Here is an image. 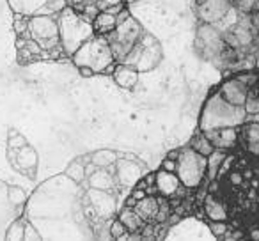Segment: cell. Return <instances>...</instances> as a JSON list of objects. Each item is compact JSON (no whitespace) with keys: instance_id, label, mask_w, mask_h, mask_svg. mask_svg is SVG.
I'll return each instance as SVG.
<instances>
[{"instance_id":"6da1fadb","label":"cell","mask_w":259,"mask_h":241,"mask_svg":"<svg viewBox=\"0 0 259 241\" xmlns=\"http://www.w3.org/2000/svg\"><path fill=\"white\" fill-rule=\"evenodd\" d=\"M15 32L18 37H25L37 44L48 59H59L64 55L57 15H15Z\"/></svg>"},{"instance_id":"7a4b0ae2","label":"cell","mask_w":259,"mask_h":241,"mask_svg":"<svg viewBox=\"0 0 259 241\" xmlns=\"http://www.w3.org/2000/svg\"><path fill=\"white\" fill-rule=\"evenodd\" d=\"M71 62L78 69H91L94 75H112L117 59L112 52L108 37L103 34H94L71 55Z\"/></svg>"},{"instance_id":"3957f363","label":"cell","mask_w":259,"mask_h":241,"mask_svg":"<svg viewBox=\"0 0 259 241\" xmlns=\"http://www.w3.org/2000/svg\"><path fill=\"white\" fill-rule=\"evenodd\" d=\"M248 119V114L243 107H234L219 92V89L206 100L199 117V130L211 131L217 128L226 126H241Z\"/></svg>"},{"instance_id":"277c9868","label":"cell","mask_w":259,"mask_h":241,"mask_svg":"<svg viewBox=\"0 0 259 241\" xmlns=\"http://www.w3.org/2000/svg\"><path fill=\"white\" fill-rule=\"evenodd\" d=\"M59 30H61V43L66 57H71L87 39L94 36L93 22L85 20L78 11L66 6L61 13L57 15Z\"/></svg>"},{"instance_id":"5b68a950","label":"cell","mask_w":259,"mask_h":241,"mask_svg":"<svg viewBox=\"0 0 259 241\" xmlns=\"http://www.w3.org/2000/svg\"><path fill=\"white\" fill-rule=\"evenodd\" d=\"M176 174L185 190H197L208 174V156L197 153L192 146L178 149Z\"/></svg>"},{"instance_id":"8992f818","label":"cell","mask_w":259,"mask_h":241,"mask_svg":"<svg viewBox=\"0 0 259 241\" xmlns=\"http://www.w3.org/2000/svg\"><path fill=\"white\" fill-rule=\"evenodd\" d=\"M142 27L134 16H130L126 9H122V13L119 15V22L115 25V29L110 34H107L108 43L112 46L117 62H121L130 52L137 46V43L142 37Z\"/></svg>"},{"instance_id":"52a82bcc","label":"cell","mask_w":259,"mask_h":241,"mask_svg":"<svg viewBox=\"0 0 259 241\" xmlns=\"http://www.w3.org/2000/svg\"><path fill=\"white\" fill-rule=\"evenodd\" d=\"M226 48L227 43L219 25L199 23L197 32H195V50L204 61H217V59L220 61Z\"/></svg>"},{"instance_id":"ba28073f","label":"cell","mask_w":259,"mask_h":241,"mask_svg":"<svg viewBox=\"0 0 259 241\" xmlns=\"http://www.w3.org/2000/svg\"><path fill=\"white\" fill-rule=\"evenodd\" d=\"M83 211L91 220L112 222L117 211V199L112 194V190L89 188L83 197Z\"/></svg>"},{"instance_id":"9c48e42d","label":"cell","mask_w":259,"mask_h":241,"mask_svg":"<svg viewBox=\"0 0 259 241\" xmlns=\"http://www.w3.org/2000/svg\"><path fill=\"white\" fill-rule=\"evenodd\" d=\"M160 59H162L160 44L156 43L155 37H151L149 34H142L137 46L130 52L121 62L134 66V68H137L141 73H144V71H151L160 62Z\"/></svg>"},{"instance_id":"30bf717a","label":"cell","mask_w":259,"mask_h":241,"mask_svg":"<svg viewBox=\"0 0 259 241\" xmlns=\"http://www.w3.org/2000/svg\"><path fill=\"white\" fill-rule=\"evenodd\" d=\"M233 11V0H197L195 2V15L201 23L220 25Z\"/></svg>"},{"instance_id":"8fae6325","label":"cell","mask_w":259,"mask_h":241,"mask_svg":"<svg viewBox=\"0 0 259 241\" xmlns=\"http://www.w3.org/2000/svg\"><path fill=\"white\" fill-rule=\"evenodd\" d=\"M15 15H59L68 0H8Z\"/></svg>"},{"instance_id":"7c38bea8","label":"cell","mask_w":259,"mask_h":241,"mask_svg":"<svg viewBox=\"0 0 259 241\" xmlns=\"http://www.w3.org/2000/svg\"><path fill=\"white\" fill-rule=\"evenodd\" d=\"M114 176L117 184L132 188L137 186L146 177V169L141 162H135V160H117L114 165Z\"/></svg>"},{"instance_id":"4fadbf2b","label":"cell","mask_w":259,"mask_h":241,"mask_svg":"<svg viewBox=\"0 0 259 241\" xmlns=\"http://www.w3.org/2000/svg\"><path fill=\"white\" fill-rule=\"evenodd\" d=\"M132 206H134L135 211L141 215V218L144 220L146 223H155L156 220H160V218L163 220V215H165V211H167L165 202L160 201V199L153 194H148V195H144V197L137 199Z\"/></svg>"},{"instance_id":"5bb4252c","label":"cell","mask_w":259,"mask_h":241,"mask_svg":"<svg viewBox=\"0 0 259 241\" xmlns=\"http://www.w3.org/2000/svg\"><path fill=\"white\" fill-rule=\"evenodd\" d=\"M219 92L224 96V100H227L234 107H245V101L250 92V87L240 80L238 76H231V78L224 80L219 87Z\"/></svg>"},{"instance_id":"9a60e30c","label":"cell","mask_w":259,"mask_h":241,"mask_svg":"<svg viewBox=\"0 0 259 241\" xmlns=\"http://www.w3.org/2000/svg\"><path fill=\"white\" fill-rule=\"evenodd\" d=\"M183 184H181L180 177L174 170H165L160 169L155 174V191L162 199H174L181 194L183 190Z\"/></svg>"},{"instance_id":"2e32d148","label":"cell","mask_w":259,"mask_h":241,"mask_svg":"<svg viewBox=\"0 0 259 241\" xmlns=\"http://www.w3.org/2000/svg\"><path fill=\"white\" fill-rule=\"evenodd\" d=\"M224 39H226L227 46L231 48H245L254 41V30H252L250 23L238 20L224 32Z\"/></svg>"},{"instance_id":"e0dca14e","label":"cell","mask_w":259,"mask_h":241,"mask_svg":"<svg viewBox=\"0 0 259 241\" xmlns=\"http://www.w3.org/2000/svg\"><path fill=\"white\" fill-rule=\"evenodd\" d=\"M208 138L213 142L217 149L222 151H229V149L236 148L238 140H240V126H226V128H217V130L206 131Z\"/></svg>"},{"instance_id":"ac0fdd59","label":"cell","mask_w":259,"mask_h":241,"mask_svg":"<svg viewBox=\"0 0 259 241\" xmlns=\"http://www.w3.org/2000/svg\"><path fill=\"white\" fill-rule=\"evenodd\" d=\"M139 76H141V71H139L137 68H134V66L124 64V62H117L114 71H112L114 82L117 83L121 89H126V90H132L137 87Z\"/></svg>"},{"instance_id":"d6986e66","label":"cell","mask_w":259,"mask_h":241,"mask_svg":"<svg viewBox=\"0 0 259 241\" xmlns=\"http://www.w3.org/2000/svg\"><path fill=\"white\" fill-rule=\"evenodd\" d=\"M202 211L208 220H215V222H227L229 220V211L224 201H220L217 195L208 194L202 202Z\"/></svg>"},{"instance_id":"ffe728a7","label":"cell","mask_w":259,"mask_h":241,"mask_svg":"<svg viewBox=\"0 0 259 241\" xmlns=\"http://www.w3.org/2000/svg\"><path fill=\"white\" fill-rule=\"evenodd\" d=\"M121 13H117V11H100L96 15V18L93 20L94 32H96V34H103V36L110 34L112 30L115 29V25H117L119 15H121Z\"/></svg>"},{"instance_id":"44dd1931","label":"cell","mask_w":259,"mask_h":241,"mask_svg":"<svg viewBox=\"0 0 259 241\" xmlns=\"http://www.w3.org/2000/svg\"><path fill=\"white\" fill-rule=\"evenodd\" d=\"M15 165L18 167L20 170L27 172L30 177H34V172H36L37 167V155L32 148L25 146V148L18 149L16 151V158H15Z\"/></svg>"},{"instance_id":"7402d4cb","label":"cell","mask_w":259,"mask_h":241,"mask_svg":"<svg viewBox=\"0 0 259 241\" xmlns=\"http://www.w3.org/2000/svg\"><path fill=\"white\" fill-rule=\"evenodd\" d=\"M87 183H89L91 188H98V190H114L117 181H115L114 174H110L107 169L96 167L93 174L87 177Z\"/></svg>"},{"instance_id":"603a6c76","label":"cell","mask_w":259,"mask_h":241,"mask_svg":"<svg viewBox=\"0 0 259 241\" xmlns=\"http://www.w3.org/2000/svg\"><path fill=\"white\" fill-rule=\"evenodd\" d=\"M117 218L124 223V227L128 229V232H142L144 225H148V223L141 218V215L135 211L134 206H126V208H122Z\"/></svg>"},{"instance_id":"cb8c5ba5","label":"cell","mask_w":259,"mask_h":241,"mask_svg":"<svg viewBox=\"0 0 259 241\" xmlns=\"http://www.w3.org/2000/svg\"><path fill=\"white\" fill-rule=\"evenodd\" d=\"M89 160L94 167H103V169H108L110 165H115V162H117V155H115L114 151H110V149H100V151L93 153V155L89 156Z\"/></svg>"},{"instance_id":"d4e9b609","label":"cell","mask_w":259,"mask_h":241,"mask_svg":"<svg viewBox=\"0 0 259 241\" xmlns=\"http://www.w3.org/2000/svg\"><path fill=\"white\" fill-rule=\"evenodd\" d=\"M190 146L195 149V151L201 153V155H204V156H209L217 149L215 146H213V142L208 138V135H206L204 131H201V130H199V133L192 138Z\"/></svg>"},{"instance_id":"484cf974","label":"cell","mask_w":259,"mask_h":241,"mask_svg":"<svg viewBox=\"0 0 259 241\" xmlns=\"http://www.w3.org/2000/svg\"><path fill=\"white\" fill-rule=\"evenodd\" d=\"M240 135L245 138L247 146L259 142V123H257V121H254V119H248V121H245V123L240 126Z\"/></svg>"},{"instance_id":"4316f807","label":"cell","mask_w":259,"mask_h":241,"mask_svg":"<svg viewBox=\"0 0 259 241\" xmlns=\"http://www.w3.org/2000/svg\"><path fill=\"white\" fill-rule=\"evenodd\" d=\"M66 176L75 181V183H82L85 179V163H82V160L71 162L68 169H66Z\"/></svg>"},{"instance_id":"83f0119b","label":"cell","mask_w":259,"mask_h":241,"mask_svg":"<svg viewBox=\"0 0 259 241\" xmlns=\"http://www.w3.org/2000/svg\"><path fill=\"white\" fill-rule=\"evenodd\" d=\"M110 236H112V239H128V237H130L128 229H126L124 223H122L119 218L112 220V223H110Z\"/></svg>"},{"instance_id":"f1b7e54d","label":"cell","mask_w":259,"mask_h":241,"mask_svg":"<svg viewBox=\"0 0 259 241\" xmlns=\"http://www.w3.org/2000/svg\"><path fill=\"white\" fill-rule=\"evenodd\" d=\"M6 237H8V239H25V223H23L22 220H16L8 229Z\"/></svg>"},{"instance_id":"f546056e","label":"cell","mask_w":259,"mask_h":241,"mask_svg":"<svg viewBox=\"0 0 259 241\" xmlns=\"http://www.w3.org/2000/svg\"><path fill=\"white\" fill-rule=\"evenodd\" d=\"M208 229L211 230L213 237H220V239L229 232V225H227V222H215V220H208Z\"/></svg>"},{"instance_id":"4dcf8cb0","label":"cell","mask_w":259,"mask_h":241,"mask_svg":"<svg viewBox=\"0 0 259 241\" xmlns=\"http://www.w3.org/2000/svg\"><path fill=\"white\" fill-rule=\"evenodd\" d=\"M259 4V0H233V6L236 11L240 13H252L255 8H257Z\"/></svg>"},{"instance_id":"1f68e13d","label":"cell","mask_w":259,"mask_h":241,"mask_svg":"<svg viewBox=\"0 0 259 241\" xmlns=\"http://www.w3.org/2000/svg\"><path fill=\"white\" fill-rule=\"evenodd\" d=\"M245 112L248 115H255L259 114V94H254V92H248V98L245 101Z\"/></svg>"},{"instance_id":"d6a6232c","label":"cell","mask_w":259,"mask_h":241,"mask_svg":"<svg viewBox=\"0 0 259 241\" xmlns=\"http://www.w3.org/2000/svg\"><path fill=\"white\" fill-rule=\"evenodd\" d=\"M25 146H29L27 144V138L22 133H18V131H11V135H9V148L13 151H18V149L25 148Z\"/></svg>"},{"instance_id":"836d02e7","label":"cell","mask_w":259,"mask_h":241,"mask_svg":"<svg viewBox=\"0 0 259 241\" xmlns=\"http://www.w3.org/2000/svg\"><path fill=\"white\" fill-rule=\"evenodd\" d=\"M9 201H11L13 204H16V206L25 204V201H27L25 191H23L22 188H18V186H11V188H9Z\"/></svg>"},{"instance_id":"e575fe53","label":"cell","mask_w":259,"mask_h":241,"mask_svg":"<svg viewBox=\"0 0 259 241\" xmlns=\"http://www.w3.org/2000/svg\"><path fill=\"white\" fill-rule=\"evenodd\" d=\"M25 239H41V236L36 234V229L30 223H25Z\"/></svg>"},{"instance_id":"d590c367","label":"cell","mask_w":259,"mask_h":241,"mask_svg":"<svg viewBox=\"0 0 259 241\" xmlns=\"http://www.w3.org/2000/svg\"><path fill=\"white\" fill-rule=\"evenodd\" d=\"M162 169H165V170H174V172H176V160H174V158H167L165 162H163Z\"/></svg>"},{"instance_id":"8d00e7d4","label":"cell","mask_w":259,"mask_h":241,"mask_svg":"<svg viewBox=\"0 0 259 241\" xmlns=\"http://www.w3.org/2000/svg\"><path fill=\"white\" fill-rule=\"evenodd\" d=\"M247 149L252 153V155H257V156H259V142H255V144L247 146Z\"/></svg>"},{"instance_id":"74e56055","label":"cell","mask_w":259,"mask_h":241,"mask_svg":"<svg viewBox=\"0 0 259 241\" xmlns=\"http://www.w3.org/2000/svg\"><path fill=\"white\" fill-rule=\"evenodd\" d=\"M248 237L254 241H259V229H252L250 232H248Z\"/></svg>"},{"instance_id":"f35d334b","label":"cell","mask_w":259,"mask_h":241,"mask_svg":"<svg viewBox=\"0 0 259 241\" xmlns=\"http://www.w3.org/2000/svg\"><path fill=\"white\" fill-rule=\"evenodd\" d=\"M229 176H231V181H233V183H236V184L241 183V174L234 172V174H229Z\"/></svg>"},{"instance_id":"ab89813d","label":"cell","mask_w":259,"mask_h":241,"mask_svg":"<svg viewBox=\"0 0 259 241\" xmlns=\"http://www.w3.org/2000/svg\"><path fill=\"white\" fill-rule=\"evenodd\" d=\"M254 66H255V68L259 69V55H257V59H255V64H254Z\"/></svg>"}]
</instances>
